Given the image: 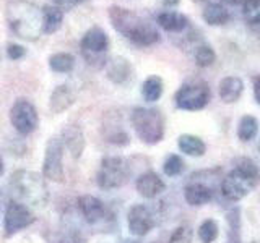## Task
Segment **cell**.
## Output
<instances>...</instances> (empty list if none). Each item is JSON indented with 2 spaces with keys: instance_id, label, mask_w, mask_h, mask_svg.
Segmentation results:
<instances>
[{
  "instance_id": "1",
  "label": "cell",
  "mask_w": 260,
  "mask_h": 243,
  "mask_svg": "<svg viewBox=\"0 0 260 243\" xmlns=\"http://www.w3.org/2000/svg\"><path fill=\"white\" fill-rule=\"evenodd\" d=\"M111 24L122 36L132 40L135 46L140 47H150L153 44L159 43V32L151 23L142 20L137 13L132 10L119 5H112L108 10Z\"/></svg>"
},
{
  "instance_id": "2",
  "label": "cell",
  "mask_w": 260,
  "mask_h": 243,
  "mask_svg": "<svg viewBox=\"0 0 260 243\" xmlns=\"http://www.w3.org/2000/svg\"><path fill=\"white\" fill-rule=\"evenodd\" d=\"M260 183V167L249 157L236 160V166L221 180V194L228 201H241Z\"/></svg>"
},
{
  "instance_id": "3",
  "label": "cell",
  "mask_w": 260,
  "mask_h": 243,
  "mask_svg": "<svg viewBox=\"0 0 260 243\" xmlns=\"http://www.w3.org/2000/svg\"><path fill=\"white\" fill-rule=\"evenodd\" d=\"M12 190L18 201L24 202L26 206L43 208L49 199L47 183L43 174L32 172V170H16L12 175Z\"/></svg>"
},
{
  "instance_id": "4",
  "label": "cell",
  "mask_w": 260,
  "mask_h": 243,
  "mask_svg": "<svg viewBox=\"0 0 260 243\" xmlns=\"http://www.w3.org/2000/svg\"><path fill=\"white\" fill-rule=\"evenodd\" d=\"M130 122L138 140L145 144H158L165 136V117L158 109L135 107L130 113Z\"/></svg>"
},
{
  "instance_id": "5",
  "label": "cell",
  "mask_w": 260,
  "mask_h": 243,
  "mask_svg": "<svg viewBox=\"0 0 260 243\" xmlns=\"http://www.w3.org/2000/svg\"><path fill=\"white\" fill-rule=\"evenodd\" d=\"M80 49L83 59L93 68H104L108 62V49H109V36L103 28L93 26L89 28L80 40Z\"/></svg>"
},
{
  "instance_id": "6",
  "label": "cell",
  "mask_w": 260,
  "mask_h": 243,
  "mask_svg": "<svg viewBox=\"0 0 260 243\" xmlns=\"http://www.w3.org/2000/svg\"><path fill=\"white\" fill-rule=\"evenodd\" d=\"M130 174L132 170H130L127 159L120 156H106L101 160L96 182L103 190H116L128 182Z\"/></svg>"
},
{
  "instance_id": "7",
  "label": "cell",
  "mask_w": 260,
  "mask_h": 243,
  "mask_svg": "<svg viewBox=\"0 0 260 243\" xmlns=\"http://www.w3.org/2000/svg\"><path fill=\"white\" fill-rule=\"evenodd\" d=\"M210 99H211V91L205 81L185 83L177 89V93L174 96L177 109L187 110V112L202 110L203 107H207Z\"/></svg>"
},
{
  "instance_id": "8",
  "label": "cell",
  "mask_w": 260,
  "mask_h": 243,
  "mask_svg": "<svg viewBox=\"0 0 260 243\" xmlns=\"http://www.w3.org/2000/svg\"><path fill=\"white\" fill-rule=\"evenodd\" d=\"M10 26L18 37L35 40L43 32L41 28V12L38 13L36 8H32L28 4H20V8L16 10L10 18Z\"/></svg>"
},
{
  "instance_id": "9",
  "label": "cell",
  "mask_w": 260,
  "mask_h": 243,
  "mask_svg": "<svg viewBox=\"0 0 260 243\" xmlns=\"http://www.w3.org/2000/svg\"><path fill=\"white\" fill-rule=\"evenodd\" d=\"M10 122H12V127L20 135L23 136L31 135L32 132H36V128L39 127L38 109L29 99L20 97V99H16L13 102L10 109Z\"/></svg>"
},
{
  "instance_id": "10",
  "label": "cell",
  "mask_w": 260,
  "mask_h": 243,
  "mask_svg": "<svg viewBox=\"0 0 260 243\" xmlns=\"http://www.w3.org/2000/svg\"><path fill=\"white\" fill-rule=\"evenodd\" d=\"M43 177L51 182H63V144L60 136H52L47 141L43 159Z\"/></svg>"
},
{
  "instance_id": "11",
  "label": "cell",
  "mask_w": 260,
  "mask_h": 243,
  "mask_svg": "<svg viewBox=\"0 0 260 243\" xmlns=\"http://www.w3.org/2000/svg\"><path fill=\"white\" fill-rule=\"evenodd\" d=\"M36 217L32 214L29 206L18 199H10L5 208L4 214V229L7 237H13L15 233L26 229L31 224H35Z\"/></svg>"
},
{
  "instance_id": "12",
  "label": "cell",
  "mask_w": 260,
  "mask_h": 243,
  "mask_svg": "<svg viewBox=\"0 0 260 243\" xmlns=\"http://www.w3.org/2000/svg\"><path fill=\"white\" fill-rule=\"evenodd\" d=\"M127 227L128 232L135 237H145L154 227V217L148 206L134 205L127 213Z\"/></svg>"
},
{
  "instance_id": "13",
  "label": "cell",
  "mask_w": 260,
  "mask_h": 243,
  "mask_svg": "<svg viewBox=\"0 0 260 243\" xmlns=\"http://www.w3.org/2000/svg\"><path fill=\"white\" fill-rule=\"evenodd\" d=\"M135 186H137L138 194L143 196V198H146V199L156 198L166 190V183L162 182V178L156 172H153V170L143 172L140 177H138Z\"/></svg>"
},
{
  "instance_id": "14",
  "label": "cell",
  "mask_w": 260,
  "mask_h": 243,
  "mask_svg": "<svg viewBox=\"0 0 260 243\" xmlns=\"http://www.w3.org/2000/svg\"><path fill=\"white\" fill-rule=\"evenodd\" d=\"M78 211L81 217L85 219L86 224H98L104 217L106 209L100 198L93 196V194H81L77 201Z\"/></svg>"
},
{
  "instance_id": "15",
  "label": "cell",
  "mask_w": 260,
  "mask_h": 243,
  "mask_svg": "<svg viewBox=\"0 0 260 243\" xmlns=\"http://www.w3.org/2000/svg\"><path fill=\"white\" fill-rule=\"evenodd\" d=\"M60 140L65 149H69V152L72 154L73 159H80L81 154L85 151V135L83 130H81L78 125H69L67 128L63 130L60 135Z\"/></svg>"
},
{
  "instance_id": "16",
  "label": "cell",
  "mask_w": 260,
  "mask_h": 243,
  "mask_svg": "<svg viewBox=\"0 0 260 243\" xmlns=\"http://www.w3.org/2000/svg\"><path fill=\"white\" fill-rule=\"evenodd\" d=\"M75 91L69 86V85H59L54 88V91L51 94V99H49V109L57 115V113H62L67 109H70L73 104H75Z\"/></svg>"
},
{
  "instance_id": "17",
  "label": "cell",
  "mask_w": 260,
  "mask_h": 243,
  "mask_svg": "<svg viewBox=\"0 0 260 243\" xmlns=\"http://www.w3.org/2000/svg\"><path fill=\"white\" fill-rule=\"evenodd\" d=\"M106 73L112 83L124 85L132 76V65L124 57H112L106 62Z\"/></svg>"
},
{
  "instance_id": "18",
  "label": "cell",
  "mask_w": 260,
  "mask_h": 243,
  "mask_svg": "<svg viewBox=\"0 0 260 243\" xmlns=\"http://www.w3.org/2000/svg\"><path fill=\"white\" fill-rule=\"evenodd\" d=\"M244 91V81L239 76H224L218 85V94L219 99L224 104H234L241 99Z\"/></svg>"
},
{
  "instance_id": "19",
  "label": "cell",
  "mask_w": 260,
  "mask_h": 243,
  "mask_svg": "<svg viewBox=\"0 0 260 243\" xmlns=\"http://www.w3.org/2000/svg\"><path fill=\"white\" fill-rule=\"evenodd\" d=\"M156 23L161 29H165L168 32H182L189 28V18L181 13V12H174V10H168V12H161L156 16Z\"/></svg>"
},
{
  "instance_id": "20",
  "label": "cell",
  "mask_w": 260,
  "mask_h": 243,
  "mask_svg": "<svg viewBox=\"0 0 260 243\" xmlns=\"http://www.w3.org/2000/svg\"><path fill=\"white\" fill-rule=\"evenodd\" d=\"M184 198L190 206H203L213 198V190L202 182H192L184 188Z\"/></svg>"
},
{
  "instance_id": "21",
  "label": "cell",
  "mask_w": 260,
  "mask_h": 243,
  "mask_svg": "<svg viewBox=\"0 0 260 243\" xmlns=\"http://www.w3.org/2000/svg\"><path fill=\"white\" fill-rule=\"evenodd\" d=\"M63 23V10L55 5H44L41 10V28L44 34H54Z\"/></svg>"
},
{
  "instance_id": "22",
  "label": "cell",
  "mask_w": 260,
  "mask_h": 243,
  "mask_svg": "<svg viewBox=\"0 0 260 243\" xmlns=\"http://www.w3.org/2000/svg\"><path fill=\"white\" fill-rule=\"evenodd\" d=\"M177 148L182 154L190 157H200L205 154L207 151V144L203 143L202 138L190 135V133H184L177 138Z\"/></svg>"
},
{
  "instance_id": "23",
  "label": "cell",
  "mask_w": 260,
  "mask_h": 243,
  "mask_svg": "<svg viewBox=\"0 0 260 243\" xmlns=\"http://www.w3.org/2000/svg\"><path fill=\"white\" fill-rule=\"evenodd\" d=\"M202 18L208 26H223L230 21V12L221 4L208 2L202 10Z\"/></svg>"
},
{
  "instance_id": "24",
  "label": "cell",
  "mask_w": 260,
  "mask_h": 243,
  "mask_svg": "<svg viewBox=\"0 0 260 243\" xmlns=\"http://www.w3.org/2000/svg\"><path fill=\"white\" fill-rule=\"evenodd\" d=\"M162 91H165V83H162V78L158 75H150L142 85V96L146 102L159 101Z\"/></svg>"
},
{
  "instance_id": "25",
  "label": "cell",
  "mask_w": 260,
  "mask_h": 243,
  "mask_svg": "<svg viewBox=\"0 0 260 243\" xmlns=\"http://www.w3.org/2000/svg\"><path fill=\"white\" fill-rule=\"evenodd\" d=\"M49 67L55 73H70L75 67V57L69 52H55L49 57Z\"/></svg>"
},
{
  "instance_id": "26",
  "label": "cell",
  "mask_w": 260,
  "mask_h": 243,
  "mask_svg": "<svg viewBox=\"0 0 260 243\" xmlns=\"http://www.w3.org/2000/svg\"><path fill=\"white\" fill-rule=\"evenodd\" d=\"M258 133V120L254 115H244L238 125V138L242 143L252 141Z\"/></svg>"
},
{
  "instance_id": "27",
  "label": "cell",
  "mask_w": 260,
  "mask_h": 243,
  "mask_svg": "<svg viewBox=\"0 0 260 243\" xmlns=\"http://www.w3.org/2000/svg\"><path fill=\"white\" fill-rule=\"evenodd\" d=\"M242 18L250 28L260 31V0H244Z\"/></svg>"
},
{
  "instance_id": "28",
  "label": "cell",
  "mask_w": 260,
  "mask_h": 243,
  "mask_svg": "<svg viewBox=\"0 0 260 243\" xmlns=\"http://www.w3.org/2000/svg\"><path fill=\"white\" fill-rule=\"evenodd\" d=\"M193 59L200 68H208L216 62V52L210 44H200L195 47Z\"/></svg>"
},
{
  "instance_id": "29",
  "label": "cell",
  "mask_w": 260,
  "mask_h": 243,
  "mask_svg": "<svg viewBox=\"0 0 260 243\" xmlns=\"http://www.w3.org/2000/svg\"><path fill=\"white\" fill-rule=\"evenodd\" d=\"M199 238L202 243H213L218 238V224L213 219H205L199 227Z\"/></svg>"
},
{
  "instance_id": "30",
  "label": "cell",
  "mask_w": 260,
  "mask_h": 243,
  "mask_svg": "<svg viewBox=\"0 0 260 243\" xmlns=\"http://www.w3.org/2000/svg\"><path fill=\"white\" fill-rule=\"evenodd\" d=\"M185 167V162L182 160L181 156L177 154H171V156L166 157L165 164H162V170L168 177H177L182 174V170Z\"/></svg>"
},
{
  "instance_id": "31",
  "label": "cell",
  "mask_w": 260,
  "mask_h": 243,
  "mask_svg": "<svg viewBox=\"0 0 260 243\" xmlns=\"http://www.w3.org/2000/svg\"><path fill=\"white\" fill-rule=\"evenodd\" d=\"M192 229L189 225H179L177 229L171 233L168 243H192Z\"/></svg>"
},
{
  "instance_id": "32",
  "label": "cell",
  "mask_w": 260,
  "mask_h": 243,
  "mask_svg": "<svg viewBox=\"0 0 260 243\" xmlns=\"http://www.w3.org/2000/svg\"><path fill=\"white\" fill-rule=\"evenodd\" d=\"M7 55L10 60H20L23 59L24 55H26V49H24L21 44H15V43H10L7 46Z\"/></svg>"
},
{
  "instance_id": "33",
  "label": "cell",
  "mask_w": 260,
  "mask_h": 243,
  "mask_svg": "<svg viewBox=\"0 0 260 243\" xmlns=\"http://www.w3.org/2000/svg\"><path fill=\"white\" fill-rule=\"evenodd\" d=\"M54 2V5L55 7H59V8H72V7H75V5H78V4H81L83 0H52Z\"/></svg>"
},
{
  "instance_id": "34",
  "label": "cell",
  "mask_w": 260,
  "mask_h": 243,
  "mask_svg": "<svg viewBox=\"0 0 260 243\" xmlns=\"http://www.w3.org/2000/svg\"><path fill=\"white\" fill-rule=\"evenodd\" d=\"M252 86H254V96L257 104H260V75H255L252 78Z\"/></svg>"
},
{
  "instance_id": "35",
  "label": "cell",
  "mask_w": 260,
  "mask_h": 243,
  "mask_svg": "<svg viewBox=\"0 0 260 243\" xmlns=\"http://www.w3.org/2000/svg\"><path fill=\"white\" fill-rule=\"evenodd\" d=\"M179 4H181V0H162V5H165L166 8H174Z\"/></svg>"
},
{
  "instance_id": "36",
  "label": "cell",
  "mask_w": 260,
  "mask_h": 243,
  "mask_svg": "<svg viewBox=\"0 0 260 243\" xmlns=\"http://www.w3.org/2000/svg\"><path fill=\"white\" fill-rule=\"evenodd\" d=\"M223 4H228V5H239V4H242L244 0H221Z\"/></svg>"
},
{
  "instance_id": "37",
  "label": "cell",
  "mask_w": 260,
  "mask_h": 243,
  "mask_svg": "<svg viewBox=\"0 0 260 243\" xmlns=\"http://www.w3.org/2000/svg\"><path fill=\"white\" fill-rule=\"evenodd\" d=\"M4 172H5V166H4V160H2V157H0V177L4 175Z\"/></svg>"
},
{
  "instance_id": "38",
  "label": "cell",
  "mask_w": 260,
  "mask_h": 243,
  "mask_svg": "<svg viewBox=\"0 0 260 243\" xmlns=\"http://www.w3.org/2000/svg\"><path fill=\"white\" fill-rule=\"evenodd\" d=\"M193 4H208V0H192Z\"/></svg>"
},
{
  "instance_id": "39",
  "label": "cell",
  "mask_w": 260,
  "mask_h": 243,
  "mask_svg": "<svg viewBox=\"0 0 260 243\" xmlns=\"http://www.w3.org/2000/svg\"><path fill=\"white\" fill-rule=\"evenodd\" d=\"M0 62H2V55H0Z\"/></svg>"
},
{
  "instance_id": "40",
  "label": "cell",
  "mask_w": 260,
  "mask_h": 243,
  "mask_svg": "<svg viewBox=\"0 0 260 243\" xmlns=\"http://www.w3.org/2000/svg\"><path fill=\"white\" fill-rule=\"evenodd\" d=\"M231 243H239V241H231Z\"/></svg>"
}]
</instances>
